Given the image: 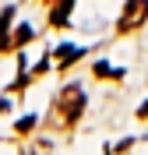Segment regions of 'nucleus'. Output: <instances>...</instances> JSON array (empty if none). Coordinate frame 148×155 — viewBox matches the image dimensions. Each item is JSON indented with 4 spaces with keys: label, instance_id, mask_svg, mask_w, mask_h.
I'll list each match as a JSON object with an SVG mask.
<instances>
[{
    "label": "nucleus",
    "instance_id": "obj_1",
    "mask_svg": "<svg viewBox=\"0 0 148 155\" xmlns=\"http://www.w3.org/2000/svg\"><path fill=\"white\" fill-rule=\"evenodd\" d=\"M53 113H57V127H74V124H78V116L85 113V92H81V85L60 88Z\"/></svg>",
    "mask_w": 148,
    "mask_h": 155
},
{
    "label": "nucleus",
    "instance_id": "obj_3",
    "mask_svg": "<svg viewBox=\"0 0 148 155\" xmlns=\"http://www.w3.org/2000/svg\"><path fill=\"white\" fill-rule=\"evenodd\" d=\"M11 14H14V11H11V7H4V14H0V49H11V35H7Z\"/></svg>",
    "mask_w": 148,
    "mask_h": 155
},
{
    "label": "nucleus",
    "instance_id": "obj_5",
    "mask_svg": "<svg viewBox=\"0 0 148 155\" xmlns=\"http://www.w3.org/2000/svg\"><path fill=\"white\" fill-rule=\"evenodd\" d=\"M67 11H71V0H60L57 7H53V18L49 21H53V25H64V21H67Z\"/></svg>",
    "mask_w": 148,
    "mask_h": 155
},
{
    "label": "nucleus",
    "instance_id": "obj_8",
    "mask_svg": "<svg viewBox=\"0 0 148 155\" xmlns=\"http://www.w3.org/2000/svg\"><path fill=\"white\" fill-rule=\"evenodd\" d=\"M95 74H99V78H120V71L106 67V64H95Z\"/></svg>",
    "mask_w": 148,
    "mask_h": 155
},
{
    "label": "nucleus",
    "instance_id": "obj_7",
    "mask_svg": "<svg viewBox=\"0 0 148 155\" xmlns=\"http://www.w3.org/2000/svg\"><path fill=\"white\" fill-rule=\"evenodd\" d=\"M32 39V25H21L14 35H11V46H21V42H28Z\"/></svg>",
    "mask_w": 148,
    "mask_h": 155
},
{
    "label": "nucleus",
    "instance_id": "obj_6",
    "mask_svg": "<svg viewBox=\"0 0 148 155\" xmlns=\"http://www.w3.org/2000/svg\"><path fill=\"white\" fill-rule=\"evenodd\" d=\"M25 155H53V148H49V141H32L25 148Z\"/></svg>",
    "mask_w": 148,
    "mask_h": 155
},
{
    "label": "nucleus",
    "instance_id": "obj_2",
    "mask_svg": "<svg viewBox=\"0 0 148 155\" xmlns=\"http://www.w3.org/2000/svg\"><path fill=\"white\" fill-rule=\"evenodd\" d=\"M145 21H148V0H127V7H123V14H120V21H117V32L127 35V32L141 28Z\"/></svg>",
    "mask_w": 148,
    "mask_h": 155
},
{
    "label": "nucleus",
    "instance_id": "obj_9",
    "mask_svg": "<svg viewBox=\"0 0 148 155\" xmlns=\"http://www.w3.org/2000/svg\"><path fill=\"white\" fill-rule=\"evenodd\" d=\"M32 127H35V116H28V120H21V124H18V130L25 134V130H32Z\"/></svg>",
    "mask_w": 148,
    "mask_h": 155
},
{
    "label": "nucleus",
    "instance_id": "obj_4",
    "mask_svg": "<svg viewBox=\"0 0 148 155\" xmlns=\"http://www.w3.org/2000/svg\"><path fill=\"white\" fill-rule=\"evenodd\" d=\"M81 57V49H74V46H64V49H57V64L60 67H71L74 60Z\"/></svg>",
    "mask_w": 148,
    "mask_h": 155
},
{
    "label": "nucleus",
    "instance_id": "obj_10",
    "mask_svg": "<svg viewBox=\"0 0 148 155\" xmlns=\"http://www.w3.org/2000/svg\"><path fill=\"white\" fill-rule=\"evenodd\" d=\"M138 116H141V120H145V116H148V102H145V106L138 109Z\"/></svg>",
    "mask_w": 148,
    "mask_h": 155
}]
</instances>
